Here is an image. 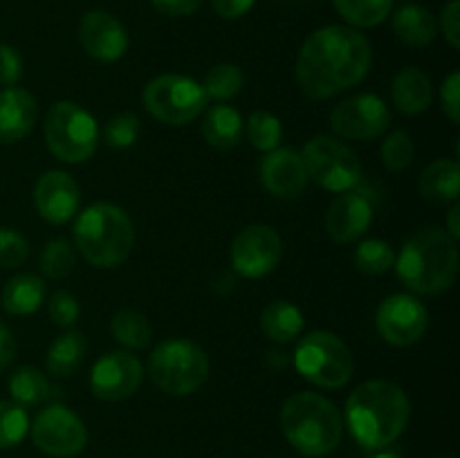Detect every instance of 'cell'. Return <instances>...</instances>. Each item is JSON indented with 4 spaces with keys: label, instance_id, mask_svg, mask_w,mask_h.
<instances>
[{
    "label": "cell",
    "instance_id": "1",
    "mask_svg": "<svg viewBox=\"0 0 460 458\" xmlns=\"http://www.w3.org/2000/svg\"><path fill=\"white\" fill-rule=\"evenodd\" d=\"M373 49L367 36L349 25L314 30L296 54V85L308 99H328L358 85L368 75Z\"/></svg>",
    "mask_w": 460,
    "mask_h": 458
},
{
    "label": "cell",
    "instance_id": "2",
    "mask_svg": "<svg viewBox=\"0 0 460 458\" xmlns=\"http://www.w3.org/2000/svg\"><path fill=\"white\" fill-rule=\"evenodd\" d=\"M411 418V402L398 384L368 380L346 400L344 420L364 449H385L402 436Z\"/></svg>",
    "mask_w": 460,
    "mask_h": 458
},
{
    "label": "cell",
    "instance_id": "3",
    "mask_svg": "<svg viewBox=\"0 0 460 458\" xmlns=\"http://www.w3.org/2000/svg\"><path fill=\"white\" fill-rule=\"evenodd\" d=\"M394 265L398 278L411 292L443 295L458 277L456 241L440 227L420 229L404 242Z\"/></svg>",
    "mask_w": 460,
    "mask_h": 458
},
{
    "label": "cell",
    "instance_id": "4",
    "mask_svg": "<svg viewBox=\"0 0 460 458\" xmlns=\"http://www.w3.org/2000/svg\"><path fill=\"white\" fill-rule=\"evenodd\" d=\"M281 431L304 456H326L340 445L344 418L340 409L319 393H295L281 407Z\"/></svg>",
    "mask_w": 460,
    "mask_h": 458
},
{
    "label": "cell",
    "instance_id": "5",
    "mask_svg": "<svg viewBox=\"0 0 460 458\" xmlns=\"http://www.w3.org/2000/svg\"><path fill=\"white\" fill-rule=\"evenodd\" d=\"M75 242L93 268H117L133 251L135 225L121 207L94 202L76 218Z\"/></svg>",
    "mask_w": 460,
    "mask_h": 458
},
{
    "label": "cell",
    "instance_id": "6",
    "mask_svg": "<svg viewBox=\"0 0 460 458\" xmlns=\"http://www.w3.org/2000/svg\"><path fill=\"white\" fill-rule=\"evenodd\" d=\"M148 377L166 395H191L209 377L205 350L189 339H166L148 357Z\"/></svg>",
    "mask_w": 460,
    "mask_h": 458
},
{
    "label": "cell",
    "instance_id": "7",
    "mask_svg": "<svg viewBox=\"0 0 460 458\" xmlns=\"http://www.w3.org/2000/svg\"><path fill=\"white\" fill-rule=\"evenodd\" d=\"M43 135L49 153L66 164L90 160L99 146L97 121L75 101H57L49 106Z\"/></svg>",
    "mask_w": 460,
    "mask_h": 458
},
{
    "label": "cell",
    "instance_id": "8",
    "mask_svg": "<svg viewBox=\"0 0 460 458\" xmlns=\"http://www.w3.org/2000/svg\"><path fill=\"white\" fill-rule=\"evenodd\" d=\"M296 371L322 389H341L353 377V353L349 346L328 330H314L301 337L295 350Z\"/></svg>",
    "mask_w": 460,
    "mask_h": 458
},
{
    "label": "cell",
    "instance_id": "9",
    "mask_svg": "<svg viewBox=\"0 0 460 458\" xmlns=\"http://www.w3.org/2000/svg\"><path fill=\"white\" fill-rule=\"evenodd\" d=\"M142 99L148 115L169 126H184L198 119L209 101L202 84L184 75L155 76L146 84Z\"/></svg>",
    "mask_w": 460,
    "mask_h": 458
},
{
    "label": "cell",
    "instance_id": "10",
    "mask_svg": "<svg viewBox=\"0 0 460 458\" xmlns=\"http://www.w3.org/2000/svg\"><path fill=\"white\" fill-rule=\"evenodd\" d=\"M308 178L332 193L358 189L362 180V164L358 155L340 139L331 135H317L301 151Z\"/></svg>",
    "mask_w": 460,
    "mask_h": 458
},
{
    "label": "cell",
    "instance_id": "11",
    "mask_svg": "<svg viewBox=\"0 0 460 458\" xmlns=\"http://www.w3.org/2000/svg\"><path fill=\"white\" fill-rule=\"evenodd\" d=\"M31 440L48 456L72 458L88 445V429L75 411L49 404L31 422Z\"/></svg>",
    "mask_w": 460,
    "mask_h": 458
},
{
    "label": "cell",
    "instance_id": "12",
    "mask_svg": "<svg viewBox=\"0 0 460 458\" xmlns=\"http://www.w3.org/2000/svg\"><path fill=\"white\" fill-rule=\"evenodd\" d=\"M391 124V110L377 94H355L337 103L331 112V126L337 137L368 142L386 133Z\"/></svg>",
    "mask_w": 460,
    "mask_h": 458
},
{
    "label": "cell",
    "instance_id": "13",
    "mask_svg": "<svg viewBox=\"0 0 460 458\" xmlns=\"http://www.w3.org/2000/svg\"><path fill=\"white\" fill-rule=\"evenodd\" d=\"M377 332L391 346H411L425 337L429 313L425 304L413 295L386 296L377 308Z\"/></svg>",
    "mask_w": 460,
    "mask_h": 458
},
{
    "label": "cell",
    "instance_id": "14",
    "mask_svg": "<svg viewBox=\"0 0 460 458\" xmlns=\"http://www.w3.org/2000/svg\"><path fill=\"white\" fill-rule=\"evenodd\" d=\"M232 268L245 278H261L277 269L283 241L270 225H250L232 242Z\"/></svg>",
    "mask_w": 460,
    "mask_h": 458
},
{
    "label": "cell",
    "instance_id": "15",
    "mask_svg": "<svg viewBox=\"0 0 460 458\" xmlns=\"http://www.w3.org/2000/svg\"><path fill=\"white\" fill-rule=\"evenodd\" d=\"M144 380L142 362L130 350H111L94 362L90 391L106 402H121L139 389Z\"/></svg>",
    "mask_w": 460,
    "mask_h": 458
},
{
    "label": "cell",
    "instance_id": "16",
    "mask_svg": "<svg viewBox=\"0 0 460 458\" xmlns=\"http://www.w3.org/2000/svg\"><path fill=\"white\" fill-rule=\"evenodd\" d=\"M79 43L94 61L115 63L128 49V31L112 13L93 9L81 16Z\"/></svg>",
    "mask_w": 460,
    "mask_h": 458
},
{
    "label": "cell",
    "instance_id": "17",
    "mask_svg": "<svg viewBox=\"0 0 460 458\" xmlns=\"http://www.w3.org/2000/svg\"><path fill=\"white\" fill-rule=\"evenodd\" d=\"M373 218H376V209H373L371 198L364 191H359V189H350V191L340 193V196L331 202V207H328V236L335 242H340V245L353 242L367 233Z\"/></svg>",
    "mask_w": 460,
    "mask_h": 458
},
{
    "label": "cell",
    "instance_id": "18",
    "mask_svg": "<svg viewBox=\"0 0 460 458\" xmlns=\"http://www.w3.org/2000/svg\"><path fill=\"white\" fill-rule=\"evenodd\" d=\"M34 205L40 218L52 225H63L75 218L81 205L79 184L66 171H48L34 187Z\"/></svg>",
    "mask_w": 460,
    "mask_h": 458
},
{
    "label": "cell",
    "instance_id": "19",
    "mask_svg": "<svg viewBox=\"0 0 460 458\" xmlns=\"http://www.w3.org/2000/svg\"><path fill=\"white\" fill-rule=\"evenodd\" d=\"M261 184L274 198H296L308 187V171H305L301 153L292 148L277 146L265 153L259 164Z\"/></svg>",
    "mask_w": 460,
    "mask_h": 458
},
{
    "label": "cell",
    "instance_id": "20",
    "mask_svg": "<svg viewBox=\"0 0 460 458\" xmlns=\"http://www.w3.org/2000/svg\"><path fill=\"white\" fill-rule=\"evenodd\" d=\"M39 119L34 94L22 88L0 90V144L25 139Z\"/></svg>",
    "mask_w": 460,
    "mask_h": 458
},
{
    "label": "cell",
    "instance_id": "21",
    "mask_svg": "<svg viewBox=\"0 0 460 458\" xmlns=\"http://www.w3.org/2000/svg\"><path fill=\"white\" fill-rule=\"evenodd\" d=\"M391 97L395 108L404 115H420L434 101V88L431 79L418 67H404L395 75L391 85Z\"/></svg>",
    "mask_w": 460,
    "mask_h": 458
},
{
    "label": "cell",
    "instance_id": "22",
    "mask_svg": "<svg viewBox=\"0 0 460 458\" xmlns=\"http://www.w3.org/2000/svg\"><path fill=\"white\" fill-rule=\"evenodd\" d=\"M391 25H394L395 36L411 48H425V45L434 43L436 34H438V22H436L434 13L411 3L402 4L394 13Z\"/></svg>",
    "mask_w": 460,
    "mask_h": 458
},
{
    "label": "cell",
    "instance_id": "23",
    "mask_svg": "<svg viewBox=\"0 0 460 458\" xmlns=\"http://www.w3.org/2000/svg\"><path fill=\"white\" fill-rule=\"evenodd\" d=\"M243 117L236 108L227 103H216L209 110H205L202 119V137L209 146L218 151H229L236 146L243 137Z\"/></svg>",
    "mask_w": 460,
    "mask_h": 458
},
{
    "label": "cell",
    "instance_id": "24",
    "mask_svg": "<svg viewBox=\"0 0 460 458\" xmlns=\"http://www.w3.org/2000/svg\"><path fill=\"white\" fill-rule=\"evenodd\" d=\"M420 196L425 200L445 205L456 202L460 196V166L456 160H436L422 171L420 175Z\"/></svg>",
    "mask_w": 460,
    "mask_h": 458
},
{
    "label": "cell",
    "instance_id": "25",
    "mask_svg": "<svg viewBox=\"0 0 460 458\" xmlns=\"http://www.w3.org/2000/svg\"><path fill=\"white\" fill-rule=\"evenodd\" d=\"M261 330L274 344H290L304 330V314L290 301H270L261 313Z\"/></svg>",
    "mask_w": 460,
    "mask_h": 458
},
{
    "label": "cell",
    "instance_id": "26",
    "mask_svg": "<svg viewBox=\"0 0 460 458\" xmlns=\"http://www.w3.org/2000/svg\"><path fill=\"white\" fill-rule=\"evenodd\" d=\"M45 301V281L39 274H16L7 281L3 290V308L9 314L25 317L36 313Z\"/></svg>",
    "mask_w": 460,
    "mask_h": 458
},
{
    "label": "cell",
    "instance_id": "27",
    "mask_svg": "<svg viewBox=\"0 0 460 458\" xmlns=\"http://www.w3.org/2000/svg\"><path fill=\"white\" fill-rule=\"evenodd\" d=\"M85 350H88L85 337L79 330H66L49 346L48 355H45V368L52 377L75 375L84 364Z\"/></svg>",
    "mask_w": 460,
    "mask_h": 458
},
{
    "label": "cell",
    "instance_id": "28",
    "mask_svg": "<svg viewBox=\"0 0 460 458\" xmlns=\"http://www.w3.org/2000/svg\"><path fill=\"white\" fill-rule=\"evenodd\" d=\"M9 393L21 407H39L52 393L49 380L36 366H21L9 375Z\"/></svg>",
    "mask_w": 460,
    "mask_h": 458
},
{
    "label": "cell",
    "instance_id": "29",
    "mask_svg": "<svg viewBox=\"0 0 460 458\" xmlns=\"http://www.w3.org/2000/svg\"><path fill=\"white\" fill-rule=\"evenodd\" d=\"M337 13L355 30L377 27L389 18L394 0H332Z\"/></svg>",
    "mask_w": 460,
    "mask_h": 458
},
{
    "label": "cell",
    "instance_id": "30",
    "mask_svg": "<svg viewBox=\"0 0 460 458\" xmlns=\"http://www.w3.org/2000/svg\"><path fill=\"white\" fill-rule=\"evenodd\" d=\"M111 332L115 341H119L128 350H142L151 344V323L142 313L135 310H119L111 321Z\"/></svg>",
    "mask_w": 460,
    "mask_h": 458
},
{
    "label": "cell",
    "instance_id": "31",
    "mask_svg": "<svg viewBox=\"0 0 460 458\" xmlns=\"http://www.w3.org/2000/svg\"><path fill=\"white\" fill-rule=\"evenodd\" d=\"M247 135V142L261 153H270L281 144L283 126L277 115L268 110H256L247 117L245 126H243Z\"/></svg>",
    "mask_w": 460,
    "mask_h": 458
},
{
    "label": "cell",
    "instance_id": "32",
    "mask_svg": "<svg viewBox=\"0 0 460 458\" xmlns=\"http://www.w3.org/2000/svg\"><path fill=\"white\" fill-rule=\"evenodd\" d=\"M245 84V75L236 63H218V66L209 67L205 75L202 88H205L207 97L216 99V101H225V99L236 97Z\"/></svg>",
    "mask_w": 460,
    "mask_h": 458
},
{
    "label": "cell",
    "instance_id": "33",
    "mask_svg": "<svg viewBox=\"0 0 460 458\" xmlns=\"http://www.w3.org/2000/svg\"><path fill=\"white\" fill-rule=\"evenodd\" d=\"M353 263L362 274L376 277V274H385L394 268L395 254L389 242L382 241V238H367L355 250Z\"/></svg>",
    "mask_w": 460,
    "mask_h": 458
},
{
    "label": "cell",
    "instance_id": "34",
    "mask_svg": "<svg viewBox=\"0 0 460 458\" xmlns=\"http://www.w3.org/2000/svg\"><path fill=\"white\" fill-rule=\"evenodd\" d=\"M30 431L25 407L13 400H0V449H12L22 443Z\"/></svg>",
    "mask_w": 460,
    "mask_h": 458
},
{
    "label": "cell",
    "instance_id": "35",
    "mask_svg": "<svg viewBox=\"0 0 460 458\" xmlns=\"http://www.w3.org/2000/svg\"><path fill=\"white\" fill-rule=\"evenodd\" d=\"M75 250L66 238H54L40 251V272L48 278H66L75 269Z\"/></svg>",
    "mask_w": 460,
    "mask_h": 458
},
{
    "label": "cell",
    "instance_id": "36",
    "mask_svg": "<svg viewBox=\"0 0 460 458\" xmlns=\"http://www.w3.org/2000/svg\"><path fill=\"white\" fill-rule=\"evenodd\" d=\"M380 155L382 164L389 171H394V173L409 169L413 157H416V146H413L411 135H409L407 130H394V133L382 142Z\"/></svg>",
    "mask_w": 460,
    "mask_h": 458
},
{
    "label": "cell",
    "instance_id": "37",
    "mask_svg": "<svg viewBox=\"0 0 460 458\" xmlns=\"http://www.w3.org/2000/svg\"><path fill=\"white\" fill-rule=\"evenodd\" d=\"M139 135V119L133 112H119L103 126V142L111 148L133 146Z\"/></svg>",
    "mask_w": 460,
    "mask_h": 458
},
{
    "label": "cell",
    "instance_id": "38",
    "mask_svg": "<svg viewBox=\"0 0 460 458\" xmlns=\"http://www.w3.org/2000/svg\"><path fill=\"white\" fill-rule=\"evenodd\" d=\"M30 254L25 236L18 233L16 229L0 227V268H21Z\"/></svg>",
    "mask_w": 460,
    "mask_h": 458
},
{
    "label": "cell",
    "instance_id": "39",
    "mask_svg": "<svg viewBox=\"0 0 460 458\" xmlns=\"http://www.w3.org/2000/svg\"><path fill=\"white\" fill-rule=\"evenodd\" d=\"M48 313L49 319L57 323L58 328H70L75 326V321L79 319V301L72 292L67 290H57L48 301Z\"/></svg>",
    "mask_w": 460,
    "mask_h": 458
},
{
    "label": "cell",
    "instance_id": "40",
    "mask_svg": "<svg viewBox=\"0 0 460 458\" xmlns=\"http://www.w3.org/2000/svg\"><path fill=\"white\" fill-rule=\"evenodd\" d=\"M22 76V58L16 48L0 43V85H16Z\"/></svg>",
    "mask_w": 460,
    "mask_h": 458
},
{
    "label": "cell",
    "instance_id": "41",
    "mask_svg": "<svg viewBox=\"0 0 460 458\" xmlns=\"http://www.w3.org/2000/svg\"><path fill=\"white\" fill-rule=\"evenodd\" d=\"M440 103H443V112L452 124L460 121V72L454 70L452 75L445 79L443 88H440Z\"/></svg>",
    "mask_w": 460,
    "mask_h": 458
},
{
    "label": "cell",
    "instance_id": "42",
    "mask_svg": "<svg viewBox=\"0 0 460 458\" xmlns=\"http://www.w3.org/2000/svg\"><path fill=\"white\" fill-rule=\"evenodd\" d=\"M440 27L454 49L460 48V0H449L440 13Z\"/></svg>",
    "mask_w": 460,
    "mask_h": 458
},
{
    "label": "cell",
    "instance_id": "43",
    "mask_svg": "<svg viewBox=\"0 0 460 458\" xmlns=\"http://www.w3.org/2000/svg\"><path fill=\"white\" fill-rule=\"evenodd\" d=\"M153 9L164 16L171 18H182V16H191L200 9L202 0H151Z\"/></svg>",
    "mask_w": 460,
    "mask_h": 458
},
{
    "label": "cell",
    "instance_id": "44",
    "mask_svg": "<svg viewBox=\"0 0 460 458\" xmlns=\"http://www.w3.org/2000/svg\"><path fill=\"white\" fill-rule=\"evenodd\" d=\"M256 0H211V7L218 13L220 18H227V21H234V18H241L254 7Z\"/></svg>",
    "mask_w": 460,
    "mask_h": 458
},
{
    "label": "cell",
    "instance_id": "45",
    "mask_svg": "<svg viewBox=\"0 0 460 458\" xmlns=\"http://www.w3.org/2000/svg\"><path fill=\"white\" fill-rule=\"evenodd\" d=\"M16 357V341H13L12 330L0 321V371L9 366Z\"/></svg>",
    "mask_w": 460,
    "mask_h": 458
},
{
    "label": "cell",
    "instance_id": "46",
    "mask_svg": "<svg viewBox=\"0 0 460 458\" xmlns=\"http://www.w3.org/2000/svg\"><path fill=\"white\" fill-rule=\"evenodd\" d=\"M458 216H460V205H458V202H454V207L449 209V214H447V233L454 238V241H458V238H460Z\"/></svg>",
    "mask_w": 460,
    "mask_h": 458
},
{
    "label": "cell",
    "instance_id": "47",
    "mask_svg": "<svg viewBox=\"0 0 460 458\" xmlns=\"http://www.w3.org/2000/svg\"><path fill=\"white\" fill-rule=\"evenodd\" d=\"M265 362L270 364L272 368H279V366H288V355L283 353V350H268L265 353Z\"/></svg>",
    "mask_w": 460,
    "mask_h": 458
},
{
    "label": "cell",
    "instance_id": "48",
    "mask_svg": "<svg viewBox=\"0 0 460 458\" xmlns=\"http://www.w3.org/2000/svg\"><path fill=\"white\" fill-rule=\"evenodd\" d=\"M373 458H402V456H400V454L395 452V449H386L385 447L380 454H376V456H373Z\"/></svg>",
    "mask_w": 460,
    "mask_h": 458
},
{
    "label": "cell",
    "instance_id": "49",
    "mask_svg": "<svg viewBox=\"0 0 460 458\" xmlns=\"http://www.w3.org/2000/svg\"><path fill=\"white\" fill-rule=\"evenodd\" d=\"M402 3H411V0H402Z\"/></svg>",
    "mask_w": 460,
    "mask_h": 458
}]
</instances>
